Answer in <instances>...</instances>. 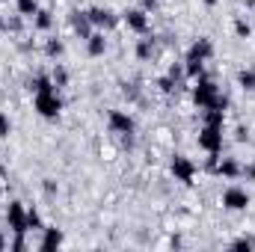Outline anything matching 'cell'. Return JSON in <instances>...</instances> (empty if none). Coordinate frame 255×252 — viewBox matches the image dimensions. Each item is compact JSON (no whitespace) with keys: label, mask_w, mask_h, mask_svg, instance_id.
Returning <instances> with one entry per match:
<instances>
[{"label":"cell","mask_w":255,"mask_h":252,"mask_svg":"<svg viewBox=\"0 0 255 252\" xmlns=\"http://www.w3.org/2000/svg\"><path fill=\"white\" fill-rule=\"evenodd\" d=\"M217 95H220L217 80H211L208 74H199V77H196V86H193V101H196V107H202V110L214 107Z\"/></svg>","instance_id":"cell-1"},{"label":"cell","mask_w":255,"mask_h":252,"mask_svg":"<svg viewBox=\"0 0 255 252\" xmlns=\"http://www.w3.org/2000/svg\"><path fill=\"white\" fill-rule=\"evenodd\" d=\"M33 107L42 119H57L60 110H63V98L57 95V89H48V92H33Z\"/></svg>","instance_id":"cell-2"},{"label":"cell","mask_w":255,"mask_h":252,"mask_svg":"<svg viewBox=\"0 0 255 252\" xmlns=\"http://www.w3.org/2000/svg\"><path fill=\"white\" fill-rule=\"evenodd\" d=\"M6 226H9L12 235H30V229H27V208L18 199H12L6 205Z\"/></svg>","instance_id":"cell-3"},{"label":"cell","mask_w":255,"mask_h":252,"mask_svg":"<svg viewBox=\"0 0 255 252\" xmlns=\"http://www.w3.org/2000/svg\"><path fill=\"white\" fill-rule=\"evenodd\" d=\"M199 148L208 151V154H220L223 151V127H214V125H205L199 130Z\"/></svg>","instance_id":"cell-4"},{"label":"cell","mask_w":255,"mask_h":252,"mask_svg":"<svg viewBox=\"0 0 255 252\" xmlns=\"http://www.w3.org/2000/svg\"><path fill=\"white\" fill-rule=\"evenodd\" d=\"M107 127H110V133H116V136H125V133H133V116L128 113V110H110L107 113Z\"/></svg>","instance_id":"cell-5"},{"label":"cell","mask_w":255,"mask_h":252,"mask_svg":"<svg viewBox=\"0 0 255 252\" xmlns=\"http://www.w3.org/2000/svg\"><path fill=\"white\" fill-rule=\"evenodd\" d=\"M250 193L244 187H226L223 190V208L226 211H247L250 208Z\"/></svg>","instance_id":"cell-6"},{"label":"cell","mask_w":255,"mask_h":252,"mask_svg":"<svg viewBox=\"0 0 255 252\" xmlns=\"http://www.w3.org/2000/svg\"><path fill=\"white\" fill-rule=\"evenodd\" d=\"M172 175H175V181H181V184L193 187V178H196V163H193L190 157H184V154H175V157H172Z\"/></svg>","instance_id":"cell-7"},{"label":"cell","mask_w":255,"mask_h":252,"mask_svg":"<svg viewBox=\"0 0 255 252\" xmlns=\"http://www.w3.org/2000/svg\"><path fill=\"white\" fill-rule=\"evenodd\" d=\"M122 21H125L128 30H133L136 36H145V33L151 30V24H148V12H145V9H128L125 15H122Z\"/></svg>","instance_id":"cell-8"},{"label":"cell","mask_w":255,"mask_h":252,"mask_svg":"<svg viewBox=\"0 0 255 252\" xmlns=\"http://www.w3.org/2000/svg\"><path fill=\"white\" fill-rule=\"evenodd\" d=\"M68 24H71L74 36H77L80 42H86V39H89V36L95 33V27H92L89 15H86V12H80V9H71V15H68Z\"/></svg>","instance_id":"cell-9"},{"label":"cell","mask_w":255,"mask_h":252,"mask_svg":"<svg viewBox=\"0 0 255 252\" xmlns=\"http://www.w3.org/2000/svg\"><path fill=\"white\" fill-rule=\"evenodd\" d=\"M86 15H89L92 27H98V30H113L116 21H119L113 15V9H107V6H92V9H86Z\"/></svg>","instance_id":"cell-10"},{"label":"cell","mask_w":255,"mask_h":252,"mask_svg":"<svg viewBox=\"0 0 255 252\" xmlns=\"http://www.w3.org/2000/svg\"><path fill=\"white\" fill-rule=\"evenodd\" d=\"M241 169H244V163H238L235 157H223V160H217L214 163V175L217 178H229V181H235V178H241Z\"/></svg>","instance_id":"cell-11"},{"label":"cell","mask_w":255,"mask_h":252,"mask_svg":"<svg viewBox=\"0 0 255 252\" xmlns=\"http://www.w3.org/2000/svg\"><path fill=\"white\" fill-rule=\"evenodd\" d=\"M211 54H214V45H211V39H208V36H202L199 42H193V48L187 51V60L208 63V60H211Z\"/></svg>","instance_id":"cell-12"},{"label":"cell","mask_w":255,"mask_h":252,"mask_svg":"<svg viewBox=\"0 0 255 252\" xmlns=\"http://www.w3.org/2000/svg\"><path fill=\"white\" fill-rule=\"evenodd\" d=\"M154 48H157V39H154L151 33H145V36L136 42V60H139V63H148V60L154 57Z\"/></svg>","instance_id":"cell-13"},{"label":"cell","mask_w":255,"mask_h":252,"mask_svg":"<svg viewBox=\"0 0 255 252\" xmlns=\"http://www.w3.org/2000/svg\"><path fill=\"white\" fill-rule=\"evenodd\" d=\"M104 51H107V39H104V33H92L89 39H86V54L89 57H104Z\"/></svg>","instance_id":"cell-14"},{"label":"cell","mask_w":255,"mask_h":252,"mask_svg":"<svg viewBox=\"0 0 255 252\" xmlns=\"http://www.w3.org/2000/svg\"><path fill=\"white\" fill-rule=\"evenodd\" d=\"M63 244V232L60 229H42V241H39V250H57Z\"/></svg>","instance_id":"cell-15"},{"label":"cell","mask_w":255,"mask_h":252,"mask_svg":"<svg viewBox=\"0 0 255 252\" xmlns=\"http://www.w3.org/2000/svg\"><path fill=\"white\" fill-rule=\"evenodd\" d=\"M51 27H54V15H51V9H39V12L33 15V30L48 33Z\"/></svg>","instance_id":"cell-16"},{"label":"cell","mask_w":255,"mask_h":252,"mask_svg":"<svg viewBox=\"0 0 255 252\" xmlns=\"http://www.w3.org/2000/svg\"><path fill=\"white\" fill-rule=\"evenodd\" d=\"M65 54V42L63 39H48L45 42V57H51V60H63Z\"/></svg>","instance_id":"cell-17"},{"label":"cell","mask_w":255,"mask_h":252,"mask_svg":"<svg viewBox=\"0 0 255 252\" xmlns=\"http://www.w3.org/2000/svg\"><path fill=\"white\" fill-rule=\"evenodd\" d=\"M51 80H54L57 89H65V86H68V71H65L63 63H54V68H51Z\"/></svg>","instance_id":"cell-18"},{"label":"cell","mask_w":255,"mask_h":252,"mask_svg":"<svg viewBox=\"0 0 255 252\" xmlns=\"http://www.w3.org/2000/svg\"><path fill=\"white\" fill-rule=\"evenodd\" d=\"M238 86L247 89V92H255V71L253 68H241L238 71Z\"/></svg>","instance_id":"cell-19"},{"label":"cell","mask_w":255,"mask_h":252,"mask_svg":"<svg viewBox=\"0 0 255 252\" xmlns=\"http://www.w3.org/2000/svg\"><path fill=\"white\" fill-rule=\"evenodd\" d=\"M27 229H30V232H42V229H45L39 208H27Z\"/></svg>","instance_id":"cell-20"},{"label":"cell","mask_w":255,"mask_h":252,"mask_svg":"<svg viewBox=\"0 0 255 252\" xmlns=\"http://www.w3.org/2000/svg\"><path fill=\"white\" fill-rule=\"evenodd\" d=\"M15 9H18V15L33 18V15L39 12V3H36V0H15Z\"/></svg>","instance_id":"cell-21"},{"label":"cell","mask_w":255,"mask_h":252,"mask_svg":"<svg viewBox=\"0 0 255 252\" xmlns=\"http://www.w3.org/2000/svg\"><path fill=\"white\" fill-rule=\"evenodd\" d=\"M235 36H238V39H250V36H253V27H250L247 18H235Z\"/></svg>","instance_id":"cell-22"},{"label":"cell","mask_w":255,"mask_h":252,"mask_svg":"<svg viewBox=\"0 0 255 252\" xmlns=\"http://www.w3.org/2000/svg\"><path fill=\"white\" fill-rule=\"evenodd\" d=\"M157 89H160L163 95H172V92L178 89V80H175V77H169V74H163V77L157 80Z\"/></svg>","instance_id":"cell-23"},{"label":"cell","mask_w":255,"mask_h":252,"mask_svg":"<svg viewBox=\"0 0 255 252\" xmlns=\"http://www.w3.org/2000/svg\"><path fill=\"white\" fill-rule=\"evenodd\" d=\"M122 95L128 101H139V86L136 83H122Z\"/></svg>","instance_id":"cell-24"},{"label":"cell","mask_w":255,"mask_h":252,"mask_svg":"<svg viewBox=\"0 0 255 252\" xmlns=\"http://www.w3.org/2000/svg\"><path fill=\"white\" fill-rule=\"evenodd\" d=\"M24 30V15H15L6 21V33H21Z\"/></svg>","instance_id":"cell-25"},{"label":"cell","mask_w":255,"mask_h":252,"mask_svg":"<svg viewBox=\"0 0 255 252\" xmlns=\"http://www.w3.org/2000/svg\"><path fill=\"white\" fill-rule=\"evenodd\" d=\"M9 133H12V119L0 113V139H9Z\"/></svg>","instance_id":"cell-26"},{"label":"cell","mask_w":255,"mask_h":252,"mask_svg":"<svg viewBox=\"0 0 255 252\" xmlns=\"http://www.w3.org/2000/svg\"><path fill=\"white\" fill-rule=\"evenodd\" d=\"M42 190H45V196H57L60 193V184L54 178H42Z\"/></svg>","instance_id":"cell-27"},{"label":"cell","mask_w":255,"mask_h":252,"mask_svg":"<svg viewBox=\"0 0 255 252\" xmlns=\"http://www.w3.org/2000/svg\"><path fill=\"white\" fill-rule=\"evenodd\" d=\"M255 241L253 238H238V241H232V250H253Z\"/></svg>","instance_id":"cell-28"},{"label":"cell","mask_w":255,"mask_h":252,"mask_svg":"<svg viewBox=\"0 0 255 252\" xmlns=\"http://www.w3.org/2000/svg\"><path fill=\"white\" fill-rule=\"evenodd\" d=\"M241 178H250V181H255V163H244V169H241Z\"/></svg>","instance_id":"cell-29"},{"label":"cell","mask_w":255,"mask_h":252,"mask_svg":"<svg viewBox=\"0 0 255 252\" xmlns=\"http://www.w3.org/2000/svg\"><path fill=\"white\" fill-rule=\"evenodd\" d=\"M235 139H238V142H247V139H250V127H238V130H235Z\"/></svg>","instance_id":"cell-30"},{"label":"cell","mask_w":255,"mask_h":252,"mask_svg":"<svg viewBox=\"0 0 255 252\" xmlns=\"http://www.w3.org/2000/svg\"><path fill=\"white\" fill-rule=\"evenodd\" d=\"M0 250H9V238H6L3 232H0Z\"/></svg>","instance_id":"cell-31"},{"label":"cell","mask_w":255,"mask_h":252,"mask_svg":"<svg viewBox=\"0 0 255 252\" xmlns=\"http://www.w3.org/2000/svg\"><path fill=\"white\" fill-rule=\"evenodd\" d=\"M202 3H205L208 9H214V6H217V0H202Z\"/></svg>","instance_id":"cell-32"},{"label":"cell","mask_w":255,"mask_h":252,"mask_svg":"<svg viewBox=\"0 0 255 252\" xmlns=\"http://www.w3.org/2000/svg\"><path fill=\"white\" fill-rule=\"evenodd\" d=\"M0 33H6V21H3V15H0Z\"/></svg>","instance_id":"cell-33"},{"label":"cell","mask_w":255,"mask_h":252,"mask_svg":"<svg viewBox=\"0 0 255 252\" xmlns=\"http://www.w3.org/2000/svg\"><path fill=\"white\" fill-rule=\"evenodd\" d=\"M0 172H3V166H0Z\"/></svg>","instance_id":"cell-34"}]
</instances>
